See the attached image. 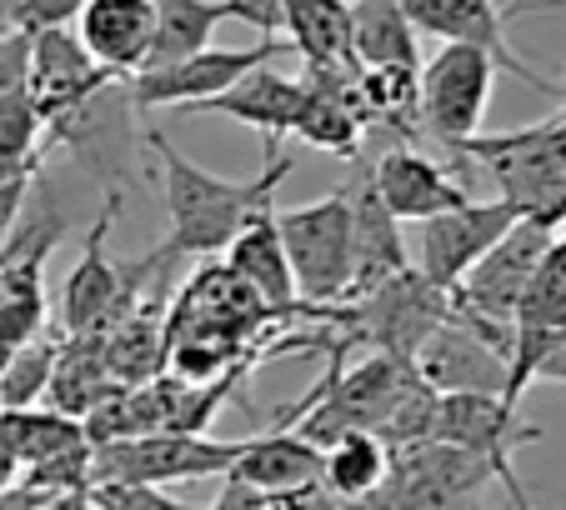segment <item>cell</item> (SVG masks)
I'll return each mask as SVG.
<instances>
[{"label": "cell", "mask_w": 566, "mask_h": 510, "mask_svg": "<svg viewBox=\"0 0 566 510\" xmlns=\"http://www.w3.org/2000/svg\"><path fill=\"white\" fill-rule=\"evenodd\" d=\"M45 160V126L35 116L31 96H6L0 100V185L35 176V166Z\"/></svg>", "instance_id": "83f0119b"}, {"label": "cell", "mask_w": 566, "mask_h": 510, "mask_svg": "<svg viewBox=\"0 0 566 510\" xmlns=\"http://www.w3.org/2000/svg\"><path fill=\"white\" fill-rule=\"evenodd\" d=\"M11 486H21V460H15L11 446L0 440V490H11Z\"/></svg>", "instance_id": "74e56055"}, {"label": "cell", "mask_w": 566, "mask_h": 510, "mask_svg": "<svg viewBox=\"0 0 566 510\" xmlns=\"http://www.w3.org/2000/svg\"><path fill=\"white\" fill-rule=\"evenodd\" d=\"M512 221H516V211L506 201H467L457 211L427 215L417 235V255H421L417 276L451 296L461 286V276L512 231Z\"/></svg>", "instance_id": "5bb4252c"}, {"label": "cell", "mask_w": 566, "mask_h": 510, "mask_svg": "<svg viewBox=\"0 0 566 510\" xmlns=\"http://www.w3.org/2000/svg\"><path fill=\"white\" fill-rule=\"evenodd\" d=\"M116 211H120V201L106 195V211L96 215V225H91V235H86V255L75 261V270L61 286L65 336H101V330H111L120 316L136 310V280H146V276H140V266L120 270L106 251V235H111V225H116Z\"/></svg>", "instance_id": "8fae6325"}, {"label": "cell", "mask_w": 566, "mask_h": 510, "mask_svg": "<svg viewBox=\"0 0 566 510\" xmlns=\"http://www.w3.org/2000/svg\"><path fill=\"white\" fill-rule=\"evenodd\" d=\"M156 6V31H150V51L140 71H156V65H176L186 55L206 51L211 35L231 21V6L226 0H150Z\"/></svg>", "instance_id": "d4e9b609"}, {"label": "cell", "mask_w": 566, "mask_h": 510, "mask_svg": "<svg viewBox=\"0 0 566 510\" xmlns=\"http://www.w3.org/2000/svg\"><path fill=\"white\" fill-rule=\"evenodd\" d=\"M231 21H247L261 35H281V0H226Z\"/></svg>", "instance_id": "836d02e7"}, {"label": "cell", "mask_w": 566, "mask_h": 510, "mask_svg": "<svg viewBox=\"0 0 566 510\" xmlns=\"http://www.w3.org/2000/svg\"><path fill=\"white\" fill-rule=\"evenodd\" d=\"M286 266L306 306H342L352 290V201L346 185L306 205H276Z\"/></svg>", "instance_id": "5b68a950"}, {"label": "cell", "mask_w": 566, "mask_h": 510, "mask_svg": "<svg viewBox=\"0 0 566 510\" xmlns=\"http://www.w3.org/2000/svg\"><path fill=\"white\" fill-rule=\"evenodd\" d=\"M261 510H356V500L336 496L326 480H306L291 490H261Z\"/></svg>", "instance_id": "1f68e13d"}, {"label": "cell", "mask_w": 566, "mask_h": 510, "mask_svg": "<svg viewBox=\"0 0 566 510\" xmlns=\"http://www.w3.org/2000/svg\"><path fill=\"white\" fill-rule=\"evenodd\" d=\"M346 6H352L356 65H407V71H421L417 25L407 21L401 0H346Z\"/></svg>", "instance_id": "484cf974"}, {"label": "cell", "mask_w": 566, "mask_h": 510, "mask_svg": "<svg viewBox=\"0 0 566 510\" xmlns=\"http://www.w3.org/2000/svg\"><path fill=\"white\" fill-rule=\"evenodd\" d=\"M552 235H556L552 225L516 215L512 231L481 255L476 266L461 276V286L451 290V310L516 330V306H522L526 286H532V276H536V261H542V251L552 245Z\"/></svg>", "instance_id": "30bf717a"}, {"label": "cell", "mask_w": 566, "mask_h": 510, "mask_svg": "<svg viewBox=\"0 0 566 510\" xmlns=\"http://www.w3.org/2000/svg\"><path fill=\"white\" fill-rule=\"evenodd\" d=\"M386 470H391V450H386L371 431H346V436L321 446V480H326L336 496L356 500V506L381 486Z\"/></svg>", "instance_id": "4316f807"}, {"label": "cell", "mask_w": 566, "mask_h": 510, "mask_svg": "<svg viewBox=\"0 0 566 510\" xmlns=\"http://www.w3.org/2000/svg\"><path fill=\"white\" fill-rule=\"evenodd\" d=\"M457 156L486 166L496 201H506L522 221H542L552 231L566 225V140L556 120H536L526 130H476Z\"/></svg>", "instance_id": "7a4b0ae2"}, {"label": "cell", "mask_w": 566, "mask_h": 510, "mask_svg": "<svg viewBox=\"0 0 566 510\" xmlns=\"http://www.w3.org/2000/svg\"><path fill=\"white\" fill-rule=\"evenodd\" d=\"M35 510H91V496L86 490H65V496H45Z\"/></svg>", "instance_id": "8d00e7d4"}, {"label": "cell", "mask_w": 566, "mask_h": 510, "mask_svg": "<svg viewBox=\"0 0 566 510\" xmlns=\"http://www.w3.org/2000/svg\"><path fill=\"white\" fill-rule=\"evenodd\" d=\"M366 170H371L376 195H381V205L396 221H427V215L457 211V205L471 201V191L451 170H441L437 160L421 156L407 140H401V146H386Z\"/></svg>", "instance_id": "e0dca14e"}, {"label": "cell", "mask_w": 566, "mask_h": 510, "mask_svg": "<svg viewBox=\"0 0 566 510\" xmlns=\"http://www.w3.org/2000/svg\"><path fill=\"white\" fill-rule=\"evenodd\" d=\"M492 480H502L492 460L441 440H421L391 450L386 480L356 510H481L476 500Z\"/></svg>", "instance_id": "8992f818"}, {"label": "cell", "mask_w": 566, "mask_h": 510, "mask_svg": "<svg viewBox=\"0 0 566 510\" xmlns=\"http://www.w3.org/2000/svg\"><path fill=\"white\" fill-rule=\"evenodd\" d=\"M211 510H261V490L241 486V480H221V496L211 500Z\"/></svg>", "instance_id": "d590c367"}, {"label": "cell", "mask_w": 566, "mask_h": 510, "mask_svg": "<svg viewBox=\"0 0 566 510\" xmlns=\"http://www.w3.org/2000/svg\"><path fill=\"white\" fill-rule=\"evenodd\" d=\"M281 51H286V45H281L276 35H261L256 45H241V51H216V45H206V51L186 55V61H176V65L136 71L130 75V100H136V110H166V106L196 110L201 100L231 91L247 71L276 61Z\"/></svg>", "instance_id": "4fadbf2b"}, {"label": "cell", "mask_w": 566, "mask_h": 510, "mask_svg": "<svg viewBox=\"0 0 566 510\" xmlns=\"http://www.w3.org/2000/svg\"><path fill=\"white\" fill-rule=\"evenodd\" d=\"M111 81V71H101L91 61V51L81 45V35L71 25H45L31 31V75H25V96H31L41 126L71 116L86 96H96Z\"/></svg>", "instance_id": "2e32d148"}, {"label": "cell", "mask_w": 566, "mask_h": 510, "mask_svg": "<svg viewBox=\"0 0 566 510\" xmlns=\"http://www.w3.org/2000/svg\"><path fill=\"white\" fill-rule=\"evenodd\" d=\"M281 31L301 51L306 71H356L346 0H281Z\"/></svg>", "instance_id": "603a6c76"}, {"label": "cell", "mask_w": 566, "mask_h": 510, "mask_svg": "<svg viewBox=\"0 0 566 510\" xmlns=\"http://www.w3.org/2000/svg\"><path fill=\"white\" fill-rule=\"evenodd\" d=\"M86 496L91 510H201L191 500L171 496L166 486H146V480H96Z\"/></svg>", "instance_id": "f546056e"}, {"label": "cell", "mask_w": 566, "mask_h": 510, "mask_svg": "<svg viewBox=\"0 0 566 510\" xmlns=\"http://www.w3.org/2000/svg\"><path fill=\"white\" fill-rule=\"evenodd\" d=\"M301 100H306V81L301 75H281L276 65H256L247 71L231 91L221 96L201 100L191 116H231L251 130H266V136H291L296 130V116H301Z\"/></svg>", "instance_id": "7402d4cb"}, {"label": "cell", "mask_w": 566, "mask_h": 510, "mask_svg": "<svg viewBox=\"0 0 566 510\" xmlns=\"http://www.w3.org/2000/svg\"><path fill=\"white\" fill-rule=\"evenodd\" d=\"M71 31L91 51V61L111 75H136L146 65L150 31H156V6L150 0H86L75 11Z\"/></svg>", "instance_id": "44dd1931"}, {"label": "cell", "mask_w": 566, "mask_h": 510, "mask_svg": "<svg viewBox=\"0 0 566 510\" xmlns=\"http://www.w3.org/2000/svg\"><path fill=\"white\" fill-rule=\"evenodd\" d=\"M25 75H31V31H21L6 11V0H0V100L21 96Z\"/></svg>", "instance_id": "4dcf8cb0"}, {"label": "cell", "mask_w": 566, "mask_h": 510, "mask_svg": "<svg viewBox=\"0 0 566 510\" xmlns=\"http://www.w3.org/2000/svg\"><path fill=\"white\" fill-rule=\"evenodd\" d=\"M146 150L160 166V185H166V241L136 261L146 276H156L166 261H181V255H221L235 241V231L251 221V211L266 201H276V185L291 176V156L281 150L276 136H266V166L251 181H226L211 176L206 166L186 160L160 130H146Z\"/></svg>", "instance_id": "6da1fadb"}, {"label": "cell", "mask_w": 566, "mask_h": 510, "mask_svg": "<svg viewBox=\"0 0 566 510\" xmlns=\"http://www.w3.org/2000/svg\"><path fill=\"white\" fill-rule=\"evenodd\" d=\"M301 411H306V401L281 405L276 421L261 436H247V446H241L226 480H241L251 490H291V486H306V480H321V446L296 431Z\"/></svg>", "instance_id": "d6986e66"}, {"label": "cell", "mask_w": 566, "mask_h": 510, "mask_svg": "<svg viewBox=\"0 0 566 510\" xmlns=\"http://www.w3.org/2000/svg\"><path fill=\"white\" fill-rule=\"evenodd\" d=\"M86 0H6V11L21 31H45V25H71Z\"/></svg>", "instance_id": "d6a6232c"}, {"label": "cell", "mask_w": 566, "mask_h": 510, "mask_svg": "<svg viewBox=\"0 0 566 510\" xmlns=\"http://www.w3.org/2000/svg\"><path fill=\"white\" fill-rule=\"evenodd\" d=\"M566 346V225L552 235V245L536 261V276L516 306V346L512 375H506V405H522L526 385L542 375L546 355Z\"/></svg>", "instance_id": "7c38bea8"}, {"label": "cell", "mask_w": 566, "mask_h": 510, "mask_svg": "<svg viewBox=\"0 0 566 510\" xmlns=\"http://www.w3.org/2000/svg\"><path fill=\"white\" fill-rule=\"evenodd\" d=\"M136 100H130V75H111L96 96H86L71 116L45 126V156L51 150H71L81 166L106 185V195L126 201L136 191Z\"/></svg>", "instance_id": "277c9868"}, {"label": "cell", "mask_w": 566, "mask_h": 510, "mask_svg": "<svg viewBox=\"0 0 566 510\" xmlns=\"http://www.w3.org/2000/svg\"><path fill=\"white\" fill-rule=\"evenodd\" d=\"M566 0H512V6H496V0H401L407 21L417 25V35H437V41H461L476 45L496 61V71L526 81L542 96H562L552 81H546L536 65H526L512 45V21L536 11H562Z\"/></svg>", "instance_id": "ba28073f"}, {"label": "cell", "mask_w": 566, "mask_h": 510, "mask_svg": "<svg viewBox=\"0 0 566 510\" xmlns=\"http://www.w3.org/2000/svg\"><path fill=\"white\" fill-rule=\"evenodd\" d=\"M346 201H352V290L346 300H356L407 270V241H401V221L376 195L371 170H356L346 181Z\"/></svg>", "instance_id": "ac0fdd59"}, {"label": "cell", "mask_w": 566, "mask_h": 510, "mask_svg": "<svg viewBox=\"0 0 566 510\" xmlns=\"http://www.w3.org/2000/svg\"><path fill=\"white\" fill-rule=\"evenodd\" d=\"M411 365H417V375L437 395H502L506 401L512 365H506V355L496 351L492 340L481 336V330H471L461 316L441 320Z\"/></svg>", "instance_id": "9a60e30c"}, {"label": "cell", "mask_w": 566, "mask_h": 510, "mask_svg": "<svg viewBox=\"0 0 566 510\" xmlns=\"http://www.w3.org/2000/svg\"><path fill=\"white\" fill-rule=\"evenodd\" d=\"M247 440H211L186 431H156L111 446H91V486L96 480H146V486H181V480H226Z\"/></svg>", "instance_id": "9c48e42d"}, {"label": "cell", "mask_w": 566, "mask_h": 510, "mask_svg": "<svg viewBox=\"0 0 566 510\" xmlns=\"http://www.w3.org/2000/svg\"><path fill=\"white\" fill-rule=\"evenodd\" d=\"M552 120H556V130H562V140H566V100H562V110H556Z\"/></svg>", "instance_id": "ab89813d"}, {"label": "cell", "mask_w": 566, "mask_h": 510, "mask_svg": "<svg viewBox=\"0 0 566 510\" xmlns=\"http://www.w3.org/2000/svg\"><path fill=\"white\" fill-rule=\"evenodd\" d=\"M536 381H556V385H566V346H556L552 355H546V365H542V375Z\"/></svg>", "instance_id": "f35d334b"}, {"label": "cell", "mask_w": 566, "mask_h": 510, "mask_svg": "<svg viewBox=\"0 0 566 510\" xmlns=\"http://www.w3.org/2000/svg\"><path fill=\"white\" fill-rule=\"evenodd\" d=\"M55 355H61V336L35 330L21 351L6 361V371H0V411H15V405H35V401H41V395L51 391Z\"/></svg>", "instance_id": "f1b7e54d"}, {"label": "cell", "mask_w": 566, "mask_h": 510, "mask_svg": "<svg viewBox=\"0 0 566 510\" xmlns=\"http://www.w3.org/2000/svg\"><path fill=\"white\" fill-rule=\"evenodd\" d=\"M221 261L247 280L251 290L261 296V306L271 316L291 320L301 310V296H296V280H291V266H286V245H281V225H276V201L256 205L251 221L235 231V241L221 251Z\"/></svg>", "instance_id": "ffe728a7"}, {"label": "cell", "mask_w": 566, "mask_h": 510, "mask_svg": "<svg viewBox=\"0 0 566 510\" xmlns=\"http://www.w3.org/2000/svg\"><path fill=\"white\" fill-rule=\"evenodd\" d=\"M31 181H35V176H25V181H11V185H0V245H6V235L15 231V221H21L25 195H31Z\"/></svg>", "instance_id": "e575fe53"}, {"label": "cell", "mask_w": 566, "mask_h": 510, "mask_svg": "<svg viewBox=\"0 0 566 510\" xmlns=\"http://www.w3.org/2000/svg\"><path fill=\"white\" fill-rule=\"evenodd\" d=\"M0 440L11 446V456L21 460V470L51 466V460L71 456V450H86V421L55 411V405H15V411H0Z\"/></svg>", "instance_id": "cb8c5ba5"}, {"label": "cell", "mask_w": 566, "mask_h": 510, "mask_svg": "<svg viewBox=\"0 0 566 510\" xmlns=\"http://www.w3.org/2000/svg\"><path fill=\"white\" fill-rule=\"evenodd\" d=\"M492 81H496V61L486 51L441 41V51L431 61H421L417 71L421 136H431L437 146H447V156H457L461 140H471L481 130V116L492 106Z\"/></svg>", "instance_id": "52a82bcc"}, {"label": "cell", "mask_w": 566, "mask_h": 510, "mask_svg": "<svg viewBox=\"0 0 566 510\" xmlns=\"http://www.w3.org/2000/svg\"><path fill=\"white\" fill-rule=\"evenodd\" d=\"M451 316V296L437 290L431 280H421L417 270H401L386 286L366 290L342 306H321V320H332L342 336V351H381L396 361H417V351L427 346V336Z\"/></svg>", "instance_id": "3957f363"}]
</instances>
